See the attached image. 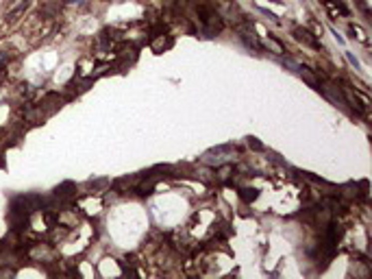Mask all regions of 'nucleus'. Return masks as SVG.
Wrapping results in <instances>:
<instances>
[{
	"mask_svg": "<svg viewBox=\"0 0 372 279\" xmlns=\"http://www.w3.org/2000/svg\"><path fill=\"white\" fill-rule=\"evenodd\" d=\"M26 255L35 262H44V260H52L55 258V253H52V249L46 245V242H37V245H33L31 249L26 251Z\"/></svg>",
	"mask_w": 372,
	"mask_h": 279,
	"instance_id": "7ed1b4c3",
	"label": "nucleus"
},
{
	"mask_svg": "<svg viewBox=\"0 0 372 279\" xmlns=\"http://www.w3.org/2000/svg\"><path fill=\"white\" fill-rule=\"evenodd\" d=\"M263 46H266L270 52H274V55H285V46L281 44L279 39H274V37H266V39H263Z\"/></svg>",
	"mask_w": 372,
	"mask_h": 279,
	"instance_id": "9b49d317",
	"label": "nucleus"
},
{
	"mask_svg": "<svg viewBox=\"0 0 372 279\" xmlns=\"http://www.w3.org/2000/svg\"><path fill=\"white\" fill-rule=\"evenodd\" d=\"M292 35H294V39H296V41H301V44H305V46H309V48H320V41H318V37L309 31V28L294 26L292 28Z\"/></svg>",
	"mask_w": 372,
	"mask_h": 279,
	"instance_id": "f03ea898",
	"label": "nucleus"
},
{
	"mask_svg": "<svg viewBox=\"0 0 372 279\" xmlns=\"http://www.w3.org/2000/svg\"><path fill=\"white\" fill-rule=\"evenodd\" d=\"M76 194V186L72 181H65V183H61V186H57L55 188V197L57 199H72Z\"/></svg>",
	"mask_w": 372,
	"mask_h": 279,
	"instance_id": "6e6552de",
	"label": "nucleus"
},
{
	"mask_svg": "<svg viewBox=\"0 0 372 279\" xmlns=\"http://www.w3.org/2000/svg\"><path fill=\"white\" fill-rule=\"evenodd\" d=\"M296 70H298V74L303 76V81H305V83H309L311 87L320 90V79H318V74L314 72V70L307 68V66H296Z\"/></svg>",
	"mask_w": 372,
	"mask_h": 279,
	"instance_id": "423d86ee",
	"label": "nucleus"
},
{
	"mask_svg": "<svg viewBox=\"0 0 372 279\" xmlns=\"http://www.w3.org/2000/svg\"><path fill=\"white\" fill-rule=\"evenodd\" d=\"M322 2H325V7L331 11L333 17H338V15H349V9H346L342 2H338V0H322Z\"/></svg>",
	"mask_w": 372,
	"mask_h": 279,
	"instance_id": "1a4fd4ad",
	"label": "nucleus"
},
{
	"mask_svg": "<svg viewBox=\"0 0 372 279\" xmlns=\"http://www.w3.org/2000/svg\"><path fill=\"white\" fill-rule=\"evenodd\" d=\"M118 57H120V61H124V63H133L135 59H137V48L133 44H122L118 48Z\"/></svg>",
	"mask_w": 372,
	"mask_h": 279,
	"instance_id": "0eeeda50",
	"label": "nucleus"
},
{
	"mask_svg": "<svg viewBox=\"0 0 372 279\" xmlns=\"http://www.w3.org/2000/svg\"><path fill=\"white\" fill-rule=\"evenodd\" d=\"M239 197H242L244 203H253V201H257V197H259V192H257L255 188H242L239 190Z\"/></svg>",
	"mask_w": 372,
	"mask_h": 279,
	"instance_id": "4468645a",
	"label": "nucleus"
},
{
	"mask_svg": "<svg viewBox=\"0 0 372 279\" xmlns=\"http://www.w3.org/2000/svg\"><path fill=\"white\" fill-rule=\"evenodd\" d=\"M239 37H242V41L248 46V48H253V50H259L261 48V41L257 39V35L253 31H242V33H239Z\"/></svg>",
	"mask_w": 372,
	"mask_h": 279,
	"instance_id": "9d476101",
	"label": "nucleus"
},
{
	"mask_svg": "<svg viewBox=\"0 0 372 279\" xmlns=\"http://www.w3.org/2000/svg\"><path fill=\"white\" fill-rule=\"evenodd\" d=\"M357 4L362 7V11H364L366 15H370V9H368V2H366V0H357Z\"/></svg>",
	"mask_w": 372,
	"mask_h": 279,
	"instance_id": "a211bd4d",
	"label": "nucleus"
},
{
	"mask_svg": "<svg viewBox=\"0 0 372 279\" xmlns=\"http://www.w3.org/2000/svg\"><path fill=\"white\" fill-rule=\"evenodd\" d=\"M233 173H235V168H233L231 164H222V166H218V170H215V179H218V181H229Z\"/></svg>",
	"mask_w": 372,
	"mask_h": 279,
	"instance_id": "f8f14e48",
	"label": "nucleus"
},
{
	"mask_svg": "<svg viewBox=\"0 0 372 279\" xmlns=\"http://www.w3.org/2000/svg\"><path fill=\"white\" fill-rule=\"evenodd\" d=\"M351 33H353V37L359 39L364 46H370V39H368V35H366V31L362 26H357V24H351Z\"/></svg>",
	"mask_w": 372,
	"mask_h": 279,
	"instance_id": "ddd939ff",
	"label": "nucleus"
},
{
	"mask_svg": "<svg viewBox=\"0 0 372 279\" xmlns=\"http://www.w3.org/2000/svg\"><path fill=\"white\" fill-rule=\"evenodd\" d=\"M172 37L170 35H166V33H159V35H155V37L151 39V50L153 52H157V55H161V52H166L168 48H172Z\"/></svg>",
	"mask_w": 372,
	"mask_h": 279,
	"instance_id": "20e7f679",
	"label": "nucleus"
},
{
	"mask_svg": "<svg viewBox=\"0 0 372 279\" xmlns=\"http://www.w3.org/2000/svg\"><path fill=\"white\" fill-rule=\"evenodd\" d=\"M342 197H344V199H357L359 197V194H362V192H359V188L357 186H353V183H349V186H344V188H342ZM362 197H364V194H362Z\"/></svg>",
	"mask_w": 372,
	"mask_h": 279,
	"instance_id": "2eb2a0df",
	"label": "nucleus"
},
{
	"mask_svg": "<svg viewBox=\"0 0 372 279\" xmlns=\"http://www.w3.org/2000/svg\"><path fill=\"white\" fill-rule=\"evenodd\" d=\"M155 188V179H148V181H142L140 186H137V192L140 194H151Z\"/></svg>",
	"mask_w": 372,
	"mask_h": 279,
	"instance_id": "dca6fc26",
	"label": "nucleus"
},
{
	"mask_svg": "<svg viewBox=\"0 0 372 279\" xmlns=\"http://www.w3.org/2000/svg\"><path fill=\"white\" fill-rule=\"evenodd\" d=\"M61 105H63V98L59 96V94H48L39 107H41V111H44V116H50V114H55Z\"/></svg>",
	"mask_w": 372,
	"mask_h": 279,
	"instance_id": "39448f33",
	"label": "nucleus"
},
{
	"mask_svg": "<svg viewBox=\"0 0 372 279\" xmlns=\"http://www.w3.org/2000/svg\"><path fill=\"white\" fill-rule=\"evenodd\" d=\"M248 146L250 148H255V151H263V144L257 138H248Z\"/></svg>",
	"mask_w": 372,
	"mask_h": 279,
	"instance_id": "f3484780",
	"label": "nucleus"
},
{
	"mask_svg": "<svg viewBox=\"0 0 372 279\" xmlns=\"http://www.w3.org/2000/svg\"><path fill=\"white\" fill-rule=\"evenodd\" d=\"M342 100H344L351 109H355L357 114H366V111H368V105H370V100H368L366 94L349 90V87H342Z\"/></svg>",
	"mask_w": 372,
	"mask_h": 279,
	"instance_id": "f257e3e1",
	"label": "nucleus"
}]
</instances>
